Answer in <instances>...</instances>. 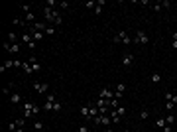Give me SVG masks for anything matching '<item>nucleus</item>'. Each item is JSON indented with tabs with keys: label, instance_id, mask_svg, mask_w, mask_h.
<instances>
[{
	"label": "nucleus",
	"instance_id": "nucleus-27",
	"mask_svg": "<svg viewBox=\"0 0 177 132\" xmlns=\"http://www.w3.org/2000/svg\"><path fill=\"white\" fill-rule=\"evenodd\" d=\"M10 67H16L14 59H8V61H4V69H10Z\"/></svg>",
	"mask_w": 177,
	"mask_h": 132
},
{
	"label": "nucleus",
	"instance_id": "nucleus-34",
	"mask_svg": "<svg viewBox=\"0 0 177 132\" xmlns=\"http://www.w3.org/2000/svg\"><path fill=\"white\" fill-rule=\"evenodd\" d=\"M16 124H18V128H24V124H26V118H18V120H16Z\"/></svg>",
	"mask_w": 177,
	"mask_h": 132
},
{
	"label": "nucleus",
	"instance_id": "nucleus-7",
	"mask_svg": "<svg viewBox=\"0 0 177 132\" xmlns=\"http://www.w3.org/2000/svg\"><path fill=\"white\" fill-rule=\"evenodd\" d=\"M124 93H126V85H124V83H118L116 89H114V99L120 101L122 97H124Z\"/></svg>",
	"mask_w": 177,
	"mask_h": 132
},
{
	"label": "nucleus",
	"instance_id": "nucleus-22",
	"mask_svg": "<svg viewBox=\"0 0 177 132\" xmlns=\"http://www.w3.org/2000/svg\"><path fill=\"white\" fill-rule=\"evenodd\" d=\"M152 83H161V73H152Z\"/></svg>",
	"mask_w": 177,
	"mask_h": 132
},
{
	"label": "nucleus",
	"instance_id": "nucleus-45",
	"mask_svg": "<svg viewBox=\"0 0 177 132\" xmlns=\"http://www.w3.org/2000/svg\"><path fill=\"white\" fill-rule=\"evenodd\" d=\"M124 132H130V130H124Z\"/></svg>",
	"mask_w": 177,
	"mask_h": 132
},
{
	"label": "nucleus",
	"instance_id": "nucleus-10",
	"mask_svg": "<svg viewBox=\"0 0 177 132\" xmlns=\"http://www.w3.org/2000/svg\"><path fill=\"white\" fill-rule=\"evenodd\" d=\"M33 89H35V93L45 95V93L49 91V85H45V83H35V85H33Z\"/></svg>",
	"mask_w": 177,
	"mask_h": 132
},
{
	"label": "nucleus",
	"instance_id": "nucleus-18",
	"mask_svg": "<svg viewBox=\"0 0 177 132\" xmlns=\"http://www.w3.org/2000/svg\"><path fill=\"white\" fill-rule=\"evenodd\" d=\"M22 42H24L26 45H28V44H32V42H33L32 34H22Z\"/></svg>",
	"mask_w": 177,
	"mask_h": 132
},
{
	"label": "nucleus",
	"instance_id": "nucleus-35",
	"mask_svg": "<svg viewBox=\"0 0 177 132\" xmlns=\"http://www.w3.org/2000/svg\"><path fill=\"white\" fill-rule=\"evenodd\" d=\"M173 107H175V105H173L171 101H167V103H165V109H167V112H171V110H173Z\"/></svg>",
	"mask_w": 177,
	"mask_h": 132
},
{
	"label": "nucleus",
	"instance_id": "nucleus-30",
	"mask_svg": "<svg viewBox=\"0 0 177 132\" xmlns=\"http://www.w3.org/2000/svg\"><path fill=\"white\" fill-rule=\"evenodd\" d=\"M61 109H63V107H61V103L55 101V105H53V112H61Z\"/></svg>",
	"mask_w": 177,
	"mask_h": 132
},
{
	"label": "nucleus",
	"instance_id": "nucleus-16",
	"mask_svg": "<svg viewBox=\"0 0 177 132\" xmlns=\"http://www.w3.org/2000/svg\"><path fill=\"white\" fill-rule=\"evenodd\" d=\"M2 93H4L6 97H10L12 93H14V83H10V85H6V87L2 89Z\"/></svg>",
	"mask_w": 177,
	"mask_h": 132
},
{
	"label": "nucleus",
	"instance_id": "nucleus-5",
	"mask_svg": "<svg viewBox=\"0 0 177 132\" xmlns=\"http://www.w3.org/2000/svg\"><path fill=\"white\" fill-rule=\"evenodd\" d=\"M99 97H100V99H104V101H112V99H114V91H110L108 87H102V89H100V93H99Z\"/></svg>",
	"mask_w": 177,
	"mask_h": 132
},
{
	"label": "nucleus",
	"instance_id": "nucleus-37",
	"mask_svg": "<svg viewBox=\"0 0 177 132\" xmlns=\"http://www.w3.org/2000/svg\"><path fill=\"white\" fill-rule=\"evenodd\" d=\"M148 116H150V112H148V110H142V112H140V118H142V120H146Z\"/></svg>",
	"mask_w": 177,
	"mask_h": 132
},
{
	"label": "nucleus",
	"instance_id": "nucleus-21",
	"mask_svg": "<svg viewBox=\"0 0 177 132\" xmlns=\"http://www.w3.org/2000/svg\"><path fill=\"white\" fill-rule=\"evenodd\" d=\"M57 34V28L55 26H47V30H45V36H55Z\"/></svg>",
	"mask_w": 177,
	"mask_h": 132
},
{
	"label": "nucleus",
	"instance_id": "nucleus-44",
	"mask_svg": "<svg viewBox=\"0 0 177 132\" xmlns=\"http://www.w3.org/2000/svg\"><path fill=\"white\" fill-rule=\"evenodd\" d=\"M16 132H24V128H18V130H16Z\"/></svg>",
	"mask_w": 177,
	"mask_h": 132
},
{
	"label": "nucleus",
	"instance_id": "nucleus-25",
	"mask_svg": "<svg viewBox=\"0 0 177 132\" xmlns=\"http://www.w3.org/2000/svg\"><path fill=\"white\" fill-rule=\"evenodd\" d=\"M83 6H85V8H88V10H95V8H97V2H93V0H91V2H85Z\"/></svg>",
	"mask_w": 177,
	"mask_h": 132
},
{
	"label": "nucleus",
	"instance_id": "nucleus-33",
	"mask_svg": "<svg viewBox=\"0 0 177 132\" xmlns=\"http://www.w3.org/2000/svg\"><path fill=\"white\" fill-rule=\"evenodd\" d=\"M8 130H10V132H16V130H18V124H16V120H14V122H10Z\"/></svg>",
	"mask_w": 177,
	"mask_h": 132
},
{
	"label": "nucleus",
	"instance_id": "nucleus-12",
	"mask_svg": "<svg viewBox=\"0 0 177 132\" xmlns=\"http://www.w3.org/2000/svg\"><path fill=\"white\" fill-rule=\"evenodd\" d=\"M30 34H32V38L35 40V42H42V40L45 38L44 32H37V30H33V28H30Z\"/></svg>",
	"mask_w": 177,
	"mask_h": 132
},
{
	"label": "nucleus",
	"instance_id": "nucleus-14",
	"mask_svg": "<svg viewBox=\"0 0 177 132\" xmlns=\"http://www.w3.org/2000/svg\"><path fill=\"white\" fill-rule=\"evenodd\" d=\"M22 69H24V73H26V75H32V73H33L32 63H30V61H24V63H22Z\"/></svg>",
	"mask_w": 177,
	"mask_h": 132
},
{
	"label": "nucleus",
	"instance_id": "nucleus-28",
	"mask_svg": "<svg viewBox=\"0 0 177 132\" xmlns=\"http://www.w3.org/2000/svg\"><path fill=\"white\" fill-rule=\"evenodd\" d=\"M45 6H47V8H53V6H59V2H57V0H47Z\"/></svg>",
	"mask_w": 177,
	"mask_h": 132
},
{
	"label": "nucleus",
	"instance_id": "nucleus-19",
	"mask_svg": "<svg viewBox=\"0 0 177 132\" xmlns=\"http://www.w3.org/2000/svg\"><path fill=\"white\" fill-rule=\"evenodd\" d=\"M155 126H159V128H165V126H167V120H165V116L157 118V120H155Z\"/></svg>",
	"mask_w": 177,
	"mask_h": 132
},
{
	"label": "nucleus",
	"instance_id": "nucleus-20",
	"mask_svg": "<svg viewBox=\"0 0 177 132\" xmlns=\"http://www.w3.org/2000/svg\"><path fill=\"white\" fill-rule=\"evenodd\" d=\"M24 20H26V22H32V24H35V22H33V20H35V14H33V12H28V14L24 16Z\"/></svg>",
	"mask_w": 177,
	"mask_h": 132
},
{
	"label": "nucleus",
	"instance_id": "nucleus-38",
	"mask_svg": "<svg viewBox=\"0 0 177 132\" xmlns=\"http://www.w3.org/2000/svg\"><path fill=\"white\" fill-rule=\"evenodd\" d=\"M159 4H161V8H169V6H171L169 0H163V2H159Z\"/></svg>",
	"mask_w": 177,
	"mask_h": 132
},
{
	"label": "nucleus",
	"instance_id": "nucleus-13",
	"mask_svg": "<svg viewBox=\"0 0 177 132\" xmlns=\"http://www.w3.org/2000/svg\"><path fill=\"white\" fill-rule=\"evenodd\" d=\"M47 26H49L47 22H35V24H32L33 30H37V32H44V34H45V30H47Z\"/></svg>",
	"mask_w": 177,
	"mask_h": 132
},
{
	"label": "nucleus",
	"instance_id": "nucleus-29",
	"mask_svg": "<svg viewBox=\"0 0 177 132\" xmlns=\"http://www.w3.org/2000/svg\"><path fill=\"white\" fill-rule=\"evenodd\" d=\"M12 24H14V26H24L26 22H24L22 18H14V20H12Z\"/></svg>",
	"mask_w": 177,
	"mask_h": 132
},
{
	"label": "nucleus",
	"instance_id": "nucleus-24",
	"mask_svg": "<svg viewBox=\"0 0 177 132\" xmlns=\"http://www.w3.org/2000/svg\"><path fill=\"white\" fill-rule=\"evenodd\" d=\"M18 51H20V44H12V45H10V51H8V53H18Z\"/></svg>",
	"mask_w": 177,
	"mask_h": 132
},
{
	"label": "nucleus",
	"instance_id": "nucleus-15",
	"mask_svg": "<svg viewBox=\"0 0 177 132\" xmlns=\"http://www.w3.org/2000/svg\"><path fill=\"white\" fill-rule=\"evenodd\" d=\"M8 99H10V103H12V105H18V103L22 101V99H20V93H18V91H14V93H12V95L8 97Z\"/></svg>",
	"mask_w": 177,
	"mask_h": 132
},
{
	"label": "nucleus",
	"instance_id": "nucleus-42",
	"mask_svg": "<svg viewBox=\"0 0 177 132\" xmlns=\"http://www.w3.org/2000/svg\"><path fill=\"white\" fill-rule=\"evenodd\" d=\"M163 132H171V126H169V124H167L165 128H163Z\"/></svg>",
	"mask_w": 177,
	"mask_h": 132
},
{
	"label": "nucleus",
	"instance_id": "nucleus-31",
	"mask_svg": "<svg viewBox=\"0 0 177 132\" xmlns=\"http://www.w3.org/2000/svg\"><path fill=\"white\" fill-rule=\"evenodd\" d=\"M171 38H173V42H171V47H173V49H177V32H173V36H171Z\"/></svg>",
	"mask_w": 177,
	"mask_h": 132
},
{
	"label": "nucleus",
	"instance_id": "nucleus-41",
	"mask_svg": "<svg viewBox=\"0 0 177 132\" xmlns=\"http://www.w3.org/2000/svg\"><path fill=\"white\" fill-rule=\"evenodd\" d=\"M59 6H61L63 10H67V8H69V2H59Z\"/></svg>",
	"mask_w": 177,
	"mask_h": 132
},
{
	"label": "nucleus",
	"instance_id": "nucleus-26",
	"mask_svg": "<svg viewBox=\"0 0 177 132\" xmlns=\"http://www.w3.org/2000/svg\"><path fill=\"white\" fill-rule=\"evenodd\" d=\"M33 128H35V130H37V132H42V130H44V122L35 120V122H33Z\"/></svg>",
	"mask_w": 177,
	"mask_h": 132
},
{
	"label": "nucleus",
	"instance_id": "nucleus-3",
	"mask_svg": "<svg viewBox=\"0 0 177 132\" xmlns=\"http://www.w3.org/2000/svg\"><path fill=\"white\" fill-rule=\"evenodd\" d=\"M37 112H39V107H37V105H33V103H30V101L24 103V118H28V116H35Z\"/></svg>",
	"mask_w": 177,
	"mask_h": 132
},
{
	"label": "nucleus",
	"instance_id": "nucleus-23",
	"mask_svg": "<svg viewBox=\"0 0 177 132\" xmlns=\"http://www.w3.org/2000/svg\"><path fill=\"white\" fill-rule=\"evenodd\" d=\"M165 120H167V124H169V126H173V124H175V116H173V114L169 112V114L165 116Z\"/></svg>",
	"mask_w": 177,
	"mask_h": 132
},
{
	"label": "nucleus",
	"instance_id": "nucleus-39",
	"mask_svg": "<svg viewBox=\"0 0 177 132\" xmlns=\"http://www.w3.org/2000/svg\"><path fill=\"white\" fill-rule=\"evenodd\" d=\"M22 12H24V14H28V12H30V4H24V6H22Z\"/></svg>",
	"mask_w": 177,
	"mask_h": 132
},
{
	"label": "nucleus",
	"instance_id": "nucleus-1",
	"mask_svg": "<svg viewBox=\"0 0 177 132\" xmlns=\"http://www.w3.org/2000/svg\"><path fill=\"white\" fill-rule=\"evenodd\" d=\"M44 16H45V22L49 24V26H61L63 24V20H61V16H59V12L55 10V8H47V6H44Z\"/></svg>",
	"mask_w": 177,
	"mask_h": 132
},
{
	"label": "nucleus",
	"instance_id": "nucleus-40",
	"mask_svg": "<svg viewBox=\"0 0 177 132\" xmlns=\"http://www.w3.org/2000/svg\"><path fill=\"white\" fill-rule=\"evenodd\" d=\"M79 132H88V126H85V124H81V126H79Z\"/></svg>",
	"mask_w": 177,
	"mask_h": 132
},
{
	"label": "nucleus",
	"instance_id": "nucleus-4",
	"mask_svg": "<svg viewBox=\"0 0 177 132\" xmlns=\"http://www.w3.org/2000/svg\"><path fill=\"white\" fill-rule=\"evenodd\" d=\"M132 42H134V44H138V45H146L148 42H150V38L146 36L144 30H138V32H136V36L132 38Z\"/></svg>",
	"mask_w": 177,
	"mask_h": 132
},
{
	"label": "nucleus",
	"instance_id": "nucleus-43",
	"mask_svg": "<svg viewBox=\"0 0 177 132\" xmlns=\"http://www.w3.org/2000/svg\"><path fill=\"white\" fill-rule=\"evenodd\" d=\"M104 132H114V130H112V128H106V130H104Z\"/></svg>",
	"mask_w": 177,
	"mask_h": 132
},
{
	"label": "nucleus",
	"instance_id": "nucleus-8",
	"mask_svg": "<svg viewBox=\"0 0 177 132\" xmlns=\"http://www.w3.org/2000/svg\"><path fill=\"white\" fill-rule=\"evenodd\" d=\"M28 61L32 63V69H33V73H39V71H42V63H39V61L35 59V55H30V57H28Z\"/></svg>",
	"mask_w": 177,
	"mask_h": 132
},
{
	"label": "nucleus",
	"instance_id": "nucleus-36",
	"mask_svg": "<svg viewBox=\"0 0 177 132\" xmlns=\"http://www.w3.org/2000/svg\"><path fill=\"white\" fill-rule=\"evenodd\" d=\"M114 110H116L120 116H124V114H126V109H124V107H118V109H114Z\"/></svg>",
	"mask_w": 177,
	"mask_h": 132
},
{
	"label": "nucleus",
	"instance_id": "nucleus-6",
	"mask_svg": "<svg viewBox=\"0 0 177 132\" xmlns=\"http://www.w3.org/2000/svg\"><path fill=\"white\" fill-rule=\"evenodd\" d=\"M55 95L51 93V95H47V99H45V103H44V110H53V105H55Z\"/></svg>",
	"mask_w": 177,
	"mask_h": 132
},
{
	"label": "nucleus",
	"instance_id": "nucleus-2",
	"mask_svg": "<svg viewBox=\"0 0 177 132\" xmlns=\"http://www.w3.org/2000/svg\"><path fill=\"white\" fill-rule=\"evenodd\" d=\"M112 40H114V44H124V45H130V44H132V38H130V34L126 32V30L118 32Z\"/></svg>",
	"mask_w": 177,
	"mask_h": 132
},
{
	"label": "nucleus",
	"instance_id": "nucleus-11",
	"mask_svg": "<svg viewBox=\"0 0 177 132\" xmlns=\"http://www.w3.org/2000/svg\"><path fill=\"white\" fill-rule=\"evenodd\" d=\"M134 63V55L132 53H124V57H122V65L124 67H130Z\"/></svg>",
	"mask_w": 177,
	"mask_h": 132
},
{
	"label": "nucleus",
	"instance_id": "nucleus-32",
	"mask_svg": "<svg viewBox=\"0 0 177 132\" xmlns=\"http://www.w3.org/2000/svg\"><path fill=\"white\" fill-rule=\"evenodd\" d=\"M152 10H154V12H161V4H159V2L152 4Z\"/></svg>",
	"mask_w": 177,
	"mask_h": 132
},
{
	"label": "nucleus",
	"instance_id": "nucleus-9",
	"mask_svg": "<svg viewBox=\"0 0 177 132\" xmlns=\"http://www.w3.org/2000/svg\"><path fill=\"white\" fill-rule=\"evenodd\" d=\"M6 42H10V44H20V42H22V36H18L16 32H10L6 36Z\"/></svg>",
	"mask_w": 177,
	"mask_h": 132
},
{
	"label": "nucleus",
	"instance_id": "nucleus-17",
	"mask_svg": "<svg viewBox=\"0 0 177 132\" xmlns=\"http://www.w3.org/2000/svg\"><path fill=\"white\" fill-rule=\"evenodd\" d=\"M81 114H83V118H88V114H91V107H88V105L81 107Z\"/></svg>",
	"mask_w": 177,
	"mask_h": 132
}]
</instances>
